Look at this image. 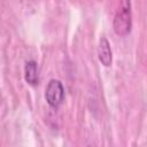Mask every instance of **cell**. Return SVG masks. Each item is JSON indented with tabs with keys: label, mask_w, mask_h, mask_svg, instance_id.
I'll list each match as a JSON object with an SVG mask.
<instances>
[{
	"label": "cell",
	"mask_w": 147,
	"mask_h": 147,
	"mask_svg": "<svg viewBox=\"0 0 147 147\" xmlns=\"http://www.w3.org/2000/svg\"><path fill=\"white\" fill-rule=\"evenodd\" d=\"M132 26V15H131V2L130 0H122L121 7L116 11L114 17L113 28L116 34L126 36L130 33Z\"/></svg>",
	"instance_id": "1"
},
{
	"label": "cell",
	"mask_w": 147,
	"mask_h": 147,
	"mask_svg": "<svg viewBox=\"0 0 147 147\" xmlns=\"http://www.w3.org/2000/svg\"><path fill=\"white\" fill-rule=\"evenodd\" d=\"M45 99L53 108H57L62 105L64 100V87L60 80L51 79L48 82L45 90Z\"/></svg>",
	"instance_id": "2"
},
{
	"label": "cell",
	"mask_w": 147,
	"mask_h": 147,
	"mask_svg": "<svg viewBox=\"0 0 147 147\" xmlns=\"http://www.w3.org/2000/svg\"><path fill=\"white\" fill-rule=\"evenodd\" d=\"M99 60L105 67H109L113 61L110 44L105 37H102L99 41Z\"/></svg>",
	"instance_id": "3"
},
{
	"label": "cell",
	"mask_w": 147,
	"mask_h": 147,
	"mask_svg": "<svg viewBox=\"0 0 147 147\" xmlns=\"http://www.w3.org/2000/svg\"><path fill=\"white\" fill-rule=\"evenodd\" d=\"M24 78L31 85L38 84V82H39V70H38V64H37L36 61L30 60V61H28L25 63Z\"/></svg>",
	"instance_id": "4"
}]
</instances>
